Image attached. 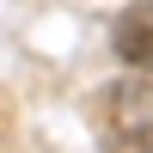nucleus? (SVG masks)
Returning <instances> with one entry per match:
<instances>
[{"label": "nucleus", "mask_w": 153, "mask_h": 153, "mask_svg": "<svg viewBox=\"0 0 153 153\" xmlns=\"http://www.w3.org/2000/svg\"><path fill=\"white\" fill-rule=\"evenodd\" d=\"M117 153H153L147 135H117Z\"/></svg>", "instance_id": "nucleus-1"}]
</instances>
